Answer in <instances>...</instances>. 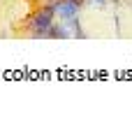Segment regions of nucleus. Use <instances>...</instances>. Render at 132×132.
<instances>
[{
    "instance_id": "f257e3e1",
    "label": "nucleus",
    "mask_w": 132,
    "mask_h": 132,
    "mask_svg": "<svg viewBox=\"0 0 132 132\" xmlns=\"http://www.w3.org/2000/svg\"><path fill=\"white\" fill-rule=\"evenodd\" d=\"M51 21H53V7L51 9H44V12H39L37 16H35V30H37V35L35 37H44V32H49L51 30Z\"/></svg>"
},
{
    "instance_id": "f03ea898",
    "label": "nucleus",
    "mask_w": 132,
    "mask_h": 132,
    "mask_svg": "<svg viewBox=\"0 0 132 132\" xmlns=\"http://www.w3.org/2000/svg\"><path fill=\"white\" fill-rule=\"evenodd\" d=\"M77 9H79L77 0H63L60 5L53 7V12H58L63 21H77Z\"/></svg>"
},
{
    "instance_id": "7ed1b4c3",
    "label": "nucleus",
    "mask_w": 132,
    "mask_h": 132,
    "mask_svg": "<svg viewBox=\"0 0 132 132\" xmlns=\"http://www.w3.org/2000/svg\"><path fill=\"white\" fill-rule=\"evenodd\" d=\"M95 2H104V0H95Z\"/></svg>"
}]
</instances>
